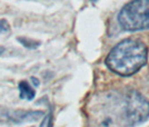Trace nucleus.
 Returning <instances> with one entry per match:
<instances>
[{
	"instance_id": "f257e3e1",
	"label": "nucleus",
	"mask_w": 149,
	"mask_h": 127,
	"mask_svg": "<svg viewBox=\"0 0 149 127\" xmlns=\"http://www.w3.org/2000/svg\"><path fill=\"white\" fill-rule=\"evenodd\" d=\"M148 52L146 46L134 39H126L115 46L106 58L109 69L120 76L136 74L147 63Z\"/></svg>"
},
{
	"instance_id": "7ed1b4c3",
	"label": "nucleus",
	"mask_w": 149,
	"mask_h": 127,
	"mask_svg": "<svg viewBox=\"0 0 149 127\" xmlns=\"http://www.w3.org/2000/svg\"><path fill=\"white\" fill-rule=\"evenodd\" d=\"M118 22L128 31L149 28V0H132L120 10Z\"/></svg>"
},
{
	"instance_id": "1a4fd4ad",
	"label": "nucleus",
	"mask_w": 149,
	"mask_h": 127,
	"mask_svg": "<svg viewBox=\"0 0 149 127\" xmlns=\"http://www.w3.org/2000/svg\"><path fill=\"white\" fill-rule=\"evenodd\" d=\"M3 51H5V47H2V46H0V55H1V54H2Z\"/></svg>"
},
{
	"instance_id": "6e6552de",
	"label": "nucleus",
	"mask_w": 149,
	"mask_h": 127,
	"mask_svg": "<svg viewBox=\"0 0 149 127\" xmlns=\"http://www.w3.org/2000/svg\"><path fill=\"white\" fill-rule=\"evenodd\" d=\"M31 80H32V83H33V85L35 86H39V80H38L37 78H35V77H31Z\"/></svg>"
},
{
	"instance_id": "20e7f679",
	"label": "nucleus",
	"mask_w": 149,
	"mask_h": 127,
	"mask_svg": "<svg viewBox=\"0 0 149 127\" xmlns=\"http://www.w3.org/2000/svg\"><path fill=\"white\" fill-rule=\"evenodd\" d=\"M19 91H20V98L28 99V100H32L35 95H36L35 89L25 80L19 83Z\"/></svg>"
},
{
	"instance_id": "0eeeda50",
	"label": "nucleus",
	"mask_w": 149,
	"mask_h": 127,
	"mask_svg": "<svg viewBox=\"0 0 149 127\" xmlns=\"http://www.w3.org/2000/svg\"><path fill=\"white\" fill-rule=\"evenodd\" d=\"M40 127H51V115L50 114L46 115V117L44 118V121L41 123Z\"/></svg>"
},
{
	"instance_id": "39448f33",
	"label": "nucleus",
	"mask_w": 149,
	"mask_h": 127,
	"mask_svg": "<svg viewBox=\"0 0 149 127\" xmlns=\"http://www.w3.org/2000/svg\"><path fill=\"white\" fill-rule=\"evenodd\" d=\"M18 40L21 43V44L24 45L25 47H27V48H30V49H35V48H37L38 46H39V43L35 41V40H30V39L19 38Z\"/></svg>"
},
{
	"instance_id": "f03ea898",
	"label": "nucleus",
	"mask_w": 149,
	"mask_h": 127,
	"mask_svg": "<svg viewBox=\"0 0 149 127\" xmlns=\"http://www.w3.org/2000/svg\"><path fill=\"white\" fill-rule=\"evenodd\" d=\"M118 117L121 124L134 126L143 123L149 117V103L136 90H128L123 97H119Z\"/></svg>"
},
{
	"instance_id": "423d86ee",
	"label": "nucleus",
	"mask_w": 149,
	"mask_h": 127,
	"mask_svg": "<svg viewBox=\"0 0 149 127\" xmlns=\"http://www.w3.org/2000/svg\"><path fill=\"white\" fill-rule=\"evenodd\" d=\"M10 27H9V24L6 19H1L0 20V32H7L9 31Z\"/></svg>"
}]
</instances>
